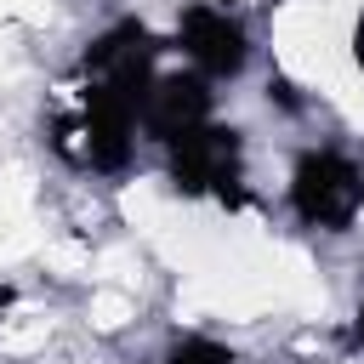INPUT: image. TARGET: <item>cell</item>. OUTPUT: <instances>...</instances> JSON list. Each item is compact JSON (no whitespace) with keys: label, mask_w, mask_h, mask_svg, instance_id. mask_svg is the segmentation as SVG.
Instances as JSON below:
<instances>
[{"label":"cell","mask_w":364,"mask_h":364,"mask_svg":"<svg viewBox=\"0 0 364 364\" xmlns=\"http://www.w3.org/2000/svg\"><path fill=\"white\" fill-rule=\"evenodd\" d=\"M267 102H279V108H290V114L301 108V97H296V91L284 85V80H267Z\"/></svg>","instance_id":"8992f818"},{"label":"cell","mask_w":364,"mask_h":364,"mask_svg":"<svg viewBox=\"0 0 364 364\" xmlns=\"http://www.w3.org/2000/svg\"><path fill=\"white\" fill-rule=\"evenodd\" d=\"M353 57H358V68H364V17H358V40H353Z\"/></svg>","instance_id":"52a82bcc"},{"label":"cell","mask_w":364,"mask_h":364,"mask_svg":"<svg viewBox=\"0 0 364 364\" xmlns=\"http://www.w3.org/2000/svg\"><path fill=\"white\" fill-rule=\"evenodd\" d=\"M159 364H239V358H233V347H222L210 336H176Z\"/></svg>","instance_id":"5b68a950"},{"label":"cell","mask_w":364,"mask_h":364,"mask_svg":"<svg viewBox=\"0 0 364 364\" xmlns=\"http://www.w3.org/2000/svg\"><path fill=\"white\" fill-rule=\"evenodd\" d=\"M199 119H210V80L199 68L193 74H154L142 114H136V131L154 142H171L176 131H188Z\"/></svg>","instance_id":"277c9868"},{"label":"cell","mask_w":364,"mask_h":364,"mask_svg":"<svg viewBox=\"0 0 364 364\" xmlns=\"http://www.w3.org/2000/svg\"><path fill=\"white\" fill-rule=\"evenodd\" d=\"M290 210L307 228L347 233L364 210V171L336 148H307L290 171Z\"/></svg>","instance_id":"7a4b0ae2"},{"label":"cell","mask_w":364,"mask_h":364,"mask_svg":"<svg viewBox=\"0 0 364 364\" xmlns=\"http://www.w3.org/2000/svg\"><path fill=\"white\" fill-rule=\"evenodd\" d=\"M353 336H358V341H364V307H358V324H353Z\"/></svg>","instance_id":"ba28073f"},{"label":"cell","mask_w":364,"mask_h":364,"mask_svg":"<svg viewBox=\"0 0 364 364\" xmlns=\"http://www.w3.org/2000/svg\"><path fill=\"white\" fill-rule=\"evenodd\" d=\"M165 171H171L176 193H188V199L210 193L222 205H239L245 199V188H239L245 182V131L199 119L165 142Z\"/></svg>","instance_id":"6da1fadb"},{"label":"cell","mask_w":364,"mask_h":364,"mask_svg":"<svg viewBox=\"0 0 364 364\" xmlns=\"http://www.w3.org/2000/svg\"><path fill=\"white\" fill-rule=\"evenodd\" d=\"M176 51H182L205 80H233V74H245V63H250V34H245V23H239L228 6L193 0V6L176 17Z\"/></svg>","instance_id":"3957f363"}]
</instances>
